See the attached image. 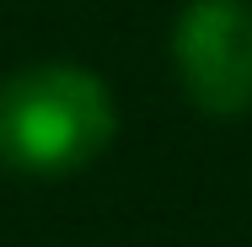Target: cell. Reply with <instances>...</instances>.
<instances>
[{"label":"cell","instance_id":"1","mask_svg":"<svg viewBox=\"0 0 252 247\" xmlns=\"http://www.w3.org/2000/svg\"><path fill=\"white\" fill-rule=\"evenodd\" d=\"M118 135L107 81L70 59H38L0 81V167L22 177H70Z\"/></svg>","mask_w":252,"mask_h":247},{"label":"cell","instance_id":"2","mask_svg":"<svg viewBox=\"0 0 252 247\" xmlns=\"http://www.w3.org/2000/svg\"><path fill=\"white\" fill-rule=\"evenodd\" d=\"M172 70L204 118L252 107V0H188L172 22Z\"/></svg>","mask_w":252,"mask_h":247}]
</instances>
